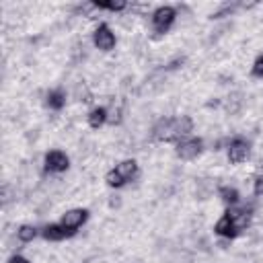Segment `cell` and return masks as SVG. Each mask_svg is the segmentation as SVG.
I'll return each instance as SVG.
<instances>
[{"label":"cell","instance_id":"obj_11","mask_svg":"<svg viewBox=\"0 0 263 263\" xmlns=\"http://www.w3.org/2000/svg\"><path fill=\"white\" fill-rule=\"evenodd\" d=\"M45 105L53 111H60L64 105H66V92L62 88H55V90H49L47 97H45Z\"/></svg>","mask_w":263,"mask_h":263},{"label":"cell","instance_id":"obj_4","mask_svg":"<svg viewBox=\"0 0 263 263\" xmlns=\"http://www.w3.org/2000/svg\"><path fill=\"white\" fill-rule=\"evenodd\" d=\"M68 164H70V160L62 150H51L45 154V171L47 173H62L68 168Z\"/></svg>","mask_w":263,"mask_h":263},{"label":"cell","instance_id":"obj_6","mask_svg":"<svg viewBox=\"0 0 263 263\" xmlns=\"http://www.w3.org/2000/svg\"><path fill=\"white\" fill-rule=\"evenodd\" d=\"M247 156H249V142L242 138H234L228 144V160L232 164H238V162L247 160Z\"/></svg>","mask_w":263,"mask_h":263},{"label":"cell","instance_id":"obj_21","mask_svg":"<svg viewBox=\"0 0 263 263\" xmlns=\"http://www.w3.org/2000/svg\"><path fill=\"white\" fill-rule=\"evenodd\" d=\"M107 121H109V123H119V121H121V113H119V111H115V109H113V111H109Z\"/></svg>","mask_w":263,"mask_h":263},{"label":"cell","instance_id":"obj_13","mask_svg":"<svg viewBox=\"0 0 263 263\" xmlns=\"http://www.w3.org/2000/svg\"><path fill=\"white\" fill-rule=\"evenodd\" d=\"M107 115H109V111H107L105 107H97V109H92V111L88 113V125L95 127V129H99V127L107 121Z\"/></svg>","mask_w":263,"mask_h":263},{"label":"cell","instance_id":"obj_2","mask_svg":"<svg viewBox=\"0 0 263 263\" xmlns=\"http://www.w3.org/2000/svg\"><path fill=\"white\" fill-rule=\"evenodd\" d=\"M86 218H88V212L86 210H82V208H74V210H68L64 216H62V226L70 232V236L86 222Z\"/></svg>","mask_w":263,"mask_h":263},{"label":"cell","instance_id":"obj_17","mask_svg":"<svg viewBox=\"0 0 263 263\" xmlns=\"http://www.w3.org/2000/svg\"><path fill=\"white\" fill-rule=\"evenodd\" d=\"M105 181H107V185L109 187H121V185H125V181L119 177V173L113 168V171H109L107 175H105Z\"/></svg>","mask_w":263,"mask_h":263},{"label":"cell","instance_id":"obj_5","mask_svg":"<svg viewBox=\"0 0 263 263\" xmlns=\"http://www.w3.org/2000/svg\"><path fill=\"white\" fill-rule=\"evenodd\" d=\"M95 45L101 49V51H111L115 47V35L111 33V29L107 25H99L97 31H95V37H92Z\"/></svg>","mask_w":263,"mask_h":263},{"label":"cell","instance_id":"obj_16","mask_svg":"<svg viewBox=\"0 0 263 263\" xmlns=\"http://www.w3.org/2000/svg\"><path fill=\"white\" fill-rule=\"evenodd\" d=\"M92 6H95V8H105V10H113V12H115V10H123V8L127 6V4H125L123 0H117V2H95Z\"/></svg>","mask_w":263,"mask_h":263},{"label":"cell","instance_id":"obj_9","mask_svg":"<svg viewBox=\"0 0 263 263\" xmlns=\"http://www.w3.org/2000/svg\"><path fill=\"white\" fill-rule=\"evenodd\" d=\"M115 171H117V173H119V177L127 183V181H132V179L138 175V162H136V160H132V158L121 160V162L115 166Z\"/></svg>","mask_w":263,"mask_h":263},{"label":"cell","instance_id":"obj_12","mask_svg":"<svg viewBox=\"0 0 263 263\" xmlns=\"http://www.w3.org/2000/svg\"><path fill=\"white\" fill-rule=\"evenodd\" d=\"M43 238L45 240H62V238H66V236H70V232L62 226V224H47L45 228H43Z\"/></svg>","mask_w":263,"mask_h":263},{"label":"cell","instance_id":"obj_15","mask_svg":"<svg viewBox=\"0 0 263 263\" xmlns=\"http://www.w3.org/2000/svg\"><path fill=\"white\" fill-rule=\"evenodd\" d=\"M16 236L21 242H31L35 236H37V228L31 226V224H23L18 230H16Z\"/></svg>","mask_w":263,"mask_h":263},{"label":"cell","instance_id":"obj_8","mask_svg":"<svg viewBox=\"0 0 263 263\" xmlns=\"http://www.w3.org/2000/svg\"><path fill=\"white\" fill-rule=\"evenodd\" d=\"M214 230H216V234L226 236V238H234V236L238 234V228L234 226V222H232V218H230V214H228V212H226V214L216 222Z\"/></svg>","mask_w":263,"mask_h":263},{"label":"cell","instance_id":"obj_10","mask_svg":"<svg viewBox=\"0 0 263 263\" xmlns=\"http://www.w3.org/2000/svg\"><path fill=\"white\" fill-rule=\"evenodd\" d=\"M191 129H193V121H191V117H187V115L173 117V132H175L177 138L191 134Z\"/></svg>","mask_w":263,"mask_h":263},{"label":"cell","instance_id":"obj_14","mask_svg":"<svg viewBox=\"0 0 263 263\" xmlns=\"http://www.w3.org/2000/svg\"><path fill=\"white\" fill-rule=\"evenodd\" d=\"M220 199L224 201V203H228V205H236L238 203V191L234 189V187H228V185H224V187H220Z\"/></svg>","mask_w":263,"mask_h":263},{"label":"cell","instance_id":"obj_22","mask_svg":"<svg viewBox=\"0 0 263 263\" xmlns=\"http://www.w3.org/2000/svg\"><path fill=\"white\" fill-rule=\"evenodd\" d=\"M8 263H29L25 257H21V255H14V257H10V261Z\"/></svg>","mask_w":263,"mask_h":263},{"label":"cell","instance_id":"obj_19","mask_svg":"<svg viewBox=\"0 0 263 263\" xmlns=\"http://www.w3.org/2000/svg\"><path fill=\"white\" fill-rule=\"evenodd\" d=\"M251 74L257 76V78H263V53L253 62V68H251Z\"/></svg>","mask_w":263,"mask_h":263},{"label":"cell","instance_id":"obj_1","mask_svg":"<svg viewBox=\"0 0 263 263\" xmlns=\"http://www.w3.org/2000/svg\"><path fill=\"white\" fill-rule=\"evenodd\" d=\"M175 8H171V6H160V8H156L154 10V14H152V27H154V31L156 33H166L168 29H171V25L175 23Z\"/></svg>","mask_w":263,"mask_h":263},{"label":"cell","instance_id":"obj_3","mask_svg":"<svg viewBox=\"0 0 263 263\" xmlns=\"http://www.w3.org/2000/svg\"><path fill=\"white\" fill-rule=\"evenodd\" d=\"M201 148H203V142H201V140H195V138H191V140H181V142L177 144V156L183 158V160H193V158L199 156Z\"/></svg>","mask_w":263,"mask_h":263},{"label":"cell","instance_id":"obj_20","mask_svg":"<svg viewBox=\"0 0 263 263\" xmlns=\"http://www.w3.org/2000/svg\"><path fill=\"white\" fill-rule=\"evenodd\" d=\"M253 193L255 195H263V175H259L257 179H255V185H253Z\"/></svg>","mask_w":263,"mask_h":263},{"label":"cell","instance_id":"obj_7","mask_svg":"<svg viewBox=\"0 0 263 263\" xmlns=\"http://www.w3.org/2000/svg\"><path fill=\"white\" fill-rule=\"evenodd\" d=\"M152 136H154V140H162V142H173V140H177V136H175V132H173V119H168V117L158 119L156 125L152 127Z\"/></svg>","mask_w":263,"mask_h":263},{"label":"cell","instance_id":"obj_18","mask_svg":"<svg viewBox=\"0 0 263 263\" xmlns=\"http://www.w3.org/2000/svg\"><path fill=\"white\" fill-rule=\"evenodd\" d=\"M76 99L82 101V103H88V101L92 99V95H90V90L86 88V84H78V86H76Z\"/></svg>","mask_w":263,"mask_h":263}]
</instances>
